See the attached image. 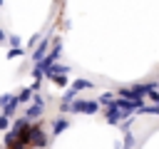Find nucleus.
Segmentation results:
<instances>
[{"label": "nucleus", "instance_id": "obj_5", "mask_svg": "<svg viewBox=\"0 0 159 149\" xmlns=\"http://www.w3.org/2000/svg\"><path fill=\"white\" fill-rule=\"evenodd\" d=\"M7 124H10L7 117H0V129H7Z\"/></svg>", "mask_w": 159, "mask_h": 149}, {"label": "nucleus", "instance_id": "obj_3", "mask_svg": "<svg viewBox=\"0 0 159 149\" xmlns=\"http://www.w3.org/2000/svg\"><path fill=\"white\" fill-rule=\"evenodd\" d=\"M70 124H67V119H57L55 124H52V134H60V132H65Z\"/></svg>", "mask_w": 159, "mask_h": 149}, {"label": "nucleus", "instance_id": "obj_4", "mask_svg": "<svg viewBox=\"0 0 159 149\" xmlns=\"http://www.w3.org/2000/svg\"><path fill=\"white\" fill-rule=\"evenodd\" d=\"M132 144H134V139H132V134H127V139H124V149H132Z\"/></svg>", "mask_w": 159, "mask_h": 149}, {"label": "nucleus", "instance_id": "obj_1", "mask_svg": "<svg viewBox=\"0 0 159 149\" xmlns=\"http://www.w3.org/2000/svg\"><path fill=\"white\" fill-rule=\"evenodd\" d=\"M47 144V134L42 124H30V119H20L5 137V149H42Z\"/></svg>", "mask_w": 159, "mask_h": 149}, {"label": "nucleus", "instance_id": "obj_2", "mask_svg": "<svg viewBox=\"0 0 159 149\" xmlns=\"http://www.w3.org/2000/svg\"><path fill=\"white\" fill-rule=\"evenodd\" d=\"M70 109H75V112H89V114H92V112L97 109V104H94V102H77V104L70 107Z\"/></svg>", "mask_w": 159, "mask_h": 149}]
</instances>
